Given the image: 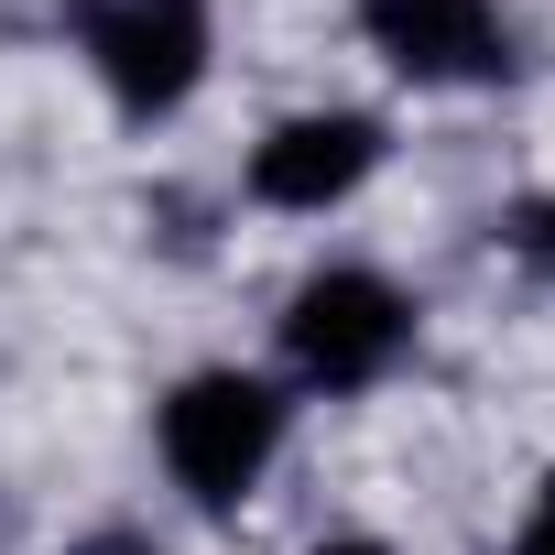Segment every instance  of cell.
<instances>
[{
    "mask_svg": "<svg viewBox=\"0 0 555 555\" xmlns=\"http://www.w3.org/2000/svg\"><path fill=\"white\" fill-rule=\"evenodd\" d=\"M153 447H164V468L196 512H240L261 490L272 447H284V392L261 371H185L153 414Z\"/></svg>",
    "mask_w": 555,
    "mask_h": 555,
    "instance_id": "1",
    "label": "cell"
},
{
    "mask_svg": "<svg viewBox=\"0 0 555 555\" xmlns=\"http://www.w3.org/2000/svg\"><path fill=\"white\" fill-rule=\"evenodd\" d=\"M403 349H414V295L382 284V272H360V261L306 272L295 306H284V360H295L306 392H338V403H349V392L392 382Z\"/></svg>",
    "mask_w": 555,
    "mask_h": 555,
    "instance_id": "2",
    "label": "cell"
},
{
    "mask_svg": "<svg viewBox=\"0 0 555 555\" xmlns=\"http://www.w3.org/2000/svg\"><path fill=\"white\" fill-rule=\"evenodd\" d=\"M77 55L120 120H164L207 77V0H77Z\"/></svg>",
    "mask_w": 555,
    "mask_h": 555,
    "instance_id": "3",
    "label": "cell"
},
{
    "mask_svg": "<svg viewBox=\"0 0 555 555\" xmlns=\"http://www.w3.org/2000/svg\"><path fill=\"white\" fill-rule=\"evenodd\" d=\"M382 153H392V131L371 109H295L250 142V196L284 218H327L338 196H360L382 175Z\"/></svg>",
    "mask_w": 555,
    "mask_h": 555,
    "instance_id": "4",
    "label": "cell"
},
{
    "mask_svg": "<svg viewBox=\"0 0 555 555\" xmlns=\"http://www.w3.org/2000/svg\"><path fill=\"white\" fill-rule=\"evenodd\" d=\"M360 34L414 88H490V77H512L501 0H360Z\"/></svg>",
    "mask_w": 555,
    "mask_h": 555,
    "instance_id": "5",
    "label": "cell"
},
{
    "mask_svg": "<svg viewBox=\"0 0 555 555\" xmlns=\"http://www.w3.org/2000/svg\"><path fill=\"white\" fill-rule=\"evenodd\" d=\"M66 555H153V533H142V522H99V533H77Z\"/></svg>",
    "mask_w": 555,
    "mask_h": 555,
    "instance_id": "6",
    "label": "cell"
},
{
    "mask_svg": "<svg viewBox=\"0 0 555 555\" xmlns=\"http://www.w3.org/2000/svg\"><path fill=\"white\" fill-rule=\"evenodd\" d=\"M512 555H555V468H544V490H533V522L512 533Z\"/></svg>",
    "mask_w": 555,
    "mask_h": 555,
    "instance_id": "7",
    "label": "cell"
},
{
    "mask_svg": "<svg viewBox=\"0 0 555 555\" xmlns=\"http://www.w3.org/2000/svg\"><path fill=\"white\" fill-rule=\"evenodd\" d=\"M512 240H522V250L555 272V207H522V218H512Z\"/></svg>",
    "mask_w": 555,
    "mask_h": 555,
    "instance_id": "8",
    "label": "cell"
},
{
    "mask_svg": "<svg viewBox=\"0 0 555 555\" xmlns=\"http://www.w3.org/2000/svg\"><path fill=\"white\" fill-rule=\"evenodd\" d=\"M317 555H382V544H371V533H338V544H317Z\"/></svg>",
    "mask_w": 555,
    "mask_h": 555,
    "instance_id": "9",
    "label": "cell"
}]
</instances>
